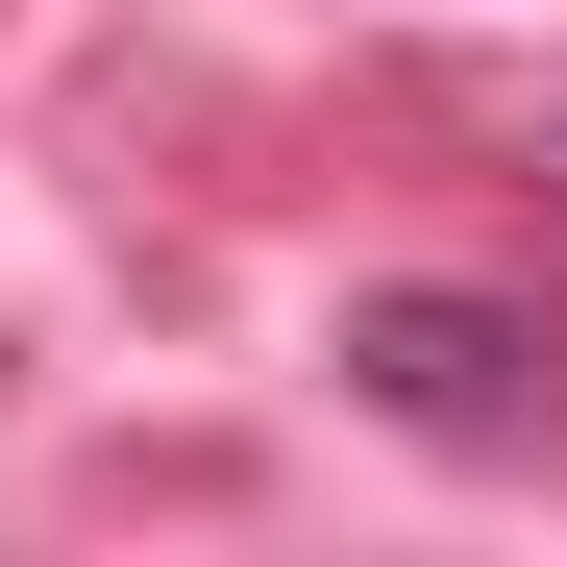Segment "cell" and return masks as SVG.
Instances as JSON below:
<instances>
[{"label": "cell", "instance_id": "6da1fadb", "mask_svg": "<svg viewBox=\"0 0 567 567\" xmlns=\"http://www.w3.org/2000/svg\"><path fill=\"white\" fill-rule=\"evenodd\" d=\"M321 370H346L395 444H468V468H518V444L567 420V321L494 297V271H370V297L321 321Z\"/></svg>", "mask_w": 567, "mask_h": 567}]
</instances>
